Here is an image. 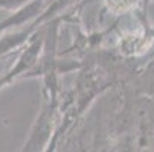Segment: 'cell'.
<instances>
[{"instance_id": "6da1fadb", "label": "cell", "mask_w": 154, "mask_h": 152, "mask_svg": "<svg viewBox=\"0 0 154 152\" xmlns=\"http://www.w3.org/2000/svg\"><path fill=\"white\" fill-rule=\"evenodd\" d=\"M134 3V0H107V5L110 9H113L116 12H122L127 11L128 8H131Z\"/></svg>"}]
</instances>
